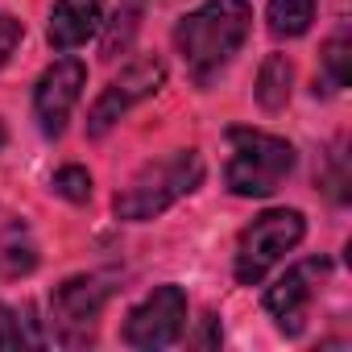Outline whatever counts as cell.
<instances>
[{
  "instance_id": "obj_16",
  "label": "cell",
  "mask_w": 352,
  "mask_h": 352,
  "mask_svg": "<svg viewBox=\"0 0 352 352\" xmlns=\"http://www.w3.org/2000/svg\"><path fill=\"white\" fill-rule=\"evenodd\" d=\"M54 191L63 199H71V204H87L91 199V174L83 166H63L54 174Z\"/></svg>"
},
{
  "instance_id": "obj_3",
  "label": "cell",
  "mask_w": 352,
  "mask_h": 352,
  "mask_svg": "<svg viewBox=\"0 0 352 352\" xmlns=\"http://www.w3.org/2000/svg\"><path fill=\"white\" fill-rule=\"evenodd\" d=\"M290 170H294V145L286 137H274L261 129H232L228 133L224 183L232 195H241V199L274 195Z\"/></svg>"
},
{
  "instance_id": "obj_15",
  "label": "cell",
  "mask_w": 352,
  "mask_h": 352,
  "mask_svg": "<svg viewBox=\"0 0 352 352\" xmlns=\"http://www.w3.org/2000/svg\"><path fill=\"white\" fill-rule=\"evenodd\" d=\"M348 25H340L327 46H323V91H344L348 87Z\"/></svg>"
},
{
  "instance_id": "obj_9",
  "label": "cell",
  "mask_w": 352,
  "mask_h": 352,
  "mask_svg": "<svg viewBox=\"0 0 352 352\" xmlns=\"http://www.w3.org/2000/svg\"><path fill=\"white\" fill-rule=\"evenodd\" d=\"M83 83H87V67L79 58H58L34 87V116H38V129L46 137H63L79 96H83Z\"/></svg>"
},
{
  "instance_id": "obj_18",
  "label": "cell",
  "mask_w": 352,
  "mask_h": 352,
  "mask_svg": "<svg viewBox=\"0 0 352 352\" xmlns=\"http://www.w3.org/2000/svg\"><path fill=\"white\" fill-rule=\"evenodd\" d=\"M137 17H141V9H137V5H129V9L120 13V21H124V30L116 25V30L108 34V42H104V54H108V58H112L116 50H124V46H129V38H133V30H137Z\"/></svg>"
},
{
  "instance_id": "obj_12",
  "label": "cell",
  "mask_w": 352,
  "mask_h": 352,
  "mask_svg": "<svg viewBox=\"0 0 352 352\" xmlns=\"http://www.w3.org/2000/svg\"><path fill=\"white\" fill-rule=\"evenodd\" d=\"M315 5H319V0H270V9H265L270 34L278 42L302 38L311 30V21H315Z\"/></svg>"
},
{
  "instance_id": "obj_1",
  "label": "cell",
  "mask_w": 352,
  "mask_h": 352,
  "mask_svg": "<svg viewBox=\"0 0 352 352\" xmlns=\"http://www.w3.org/2000/svg\"><path fill=\"white\" fill-rule=\"evenodd\" d=\"M253 25L249 0H204L195 13L174 25V46L195 87H208L245 46Z\"/></svg>"
},
{
  "instance_id": "obj_5",
  "label": "cell",
  "mask_w": 352,
  "mask_h": 352,
  "mask_svg": "<svg viewBox=\"0 0 352 352\" xmlns=\"http://www.w3.org/2000/svg\"><path fill=\"white\" fill-rule=\"evenodd\" d=\"M108 298H112V286H108V278H96V274H79V278H67L63 286H54V294H50L54 340L63 348L96 344L100 315H104Z\"/></svg>"
},
{
  "instance_id": "obj_2",
  "label": "cell",
  "mask_w": 352,
  "mask_h": 352,
  "mask_svg": "<svg viewBox=\"0 0 352 352\" xmlns=\"http://www.w3.org/2000/svg\"><path fill=\"white\" fill-rule=\"evenodd\" d=\"M204 183V157L199 149H174L149 166H141L129 187L116 195V216L129 220V224H141V220H153L162 216L166 208H174L179 199H187L195 187Z\"/></svg>"
},
{
  "instance_id": "obj_17",
  "label": "cell",
  "mask_w": 352,
  "mask_h": 352,
  "mask_svg": "<svg viewBox=\"0 0 352 352\" xmlns=\"http://www.w3.org/2000/svg\"><path fill=\"white\" fill-rule=\"evenodd\" d=\"M21 38H25V25L17 17H9V13H0V67L13 58V50L21 46Z\"/></svg>"
},
{
  "instance_id": "obj_11",
  "label": "cell",
  "mask_w": 352,
  "mask_h": 352,
  "mask_svg": "<svg viewBox=\"0 0 352 352\" xmlns=\"http://www.w3.org/2000/svg\"><path fill=\"white\" fill-rule=\"evenodd\" d=\"M290 83H294V63H290L286 54H270V58L261 63V71H257V104L270 108V112L286 108Z\"/></svg>"
},
{
  "instance_id": "obj_4",
  "label": "cell",
  "mask_w": 352,
  "mask_h": 352,
  "mask_svg": "<svg viewBox=\"0 0 352 352\" xmlns=\"http://www.w3.org/2000/svg\"><path fill=\"white\" fill-rule=\"evenodd\" d=\"M307 236V220L302 212L294 208H274V212H261L245 232H241V245H236V282L241 286H257L298 241Z\"/></svg>"
},
{
  "instance_id": "obj_7",
  "label": "cell",
  "mask_w": 352,
  "mask_h": 352,
  "mask_svg": "<svg viewBox=\"0 0 352 352\" xmlns=\"http://www.w3.org/2000/svg\"><path fill=\"white\" fill-rule=\"evenodd\" d=\"M327 274H331V261L327 257H307V261L290 265L265 290V311H270V319L278 323L282 336H298L307 327V311H311L319 286L327 282Z\"/></svg>"
},
{
  "instance_id": "obj_6",
  "label": "cell",
  "mask_w": 352,
  "mask_h": 352,
  "mask_svg": "<svg viewBox=\"0 0 352 352\" xmlns=\"http://www.w3.org/2000/svg\"><path fill=\"white\" fill-rule=\"evenodd\" d=\"M183 327H187V294H183V286L166 282L145 302H137L129 311L120 336H124L129 348H149L153 352V348H170L183 336Z\"/></svg>"
},
{
  "instance_id": "obj_10",
  "label": "cell",
  "mask_w": 352,
  "mask_h": 352,
  "mask_svg": "<svg viewBox=\"0 0 352 352\" xmlns=\"http://www.w3.org/2000/svg\"><path fill=\"white\" fill-rule=\"evenodd\" d=\"M100 17H104L100 0H54L46 38H50L54 50H75L100 30Z\"/></svg>"
},
{
  "instance_id": "obj_8",
  "label": "cell",
  "mask_w": 352,
  "mask_h": 352,
  "mask_svg": "<svg viewBox=\"0 0 352 352\" xmlns=\"http://www.w3.org/2000/svg\"><path fill=\"white\" fill-rule=\"evenodd\" d=\"M166 83V67L157 63V58H137L133 67H124L104 91H100V100L91 104V116H87V137H104L133 104H141V100H149L157 87Z\"/></svg>"
},
{
  "instance_id": "obj_13",
  "label": "cell",
  "mask_w": 352,
  "mask_h": 352,
  "mask_svg": "<svg viewBox=\"0 0 352 352\" xmlns=\"http://www.w3.org/2000/svg\"><path fill=\"white\" fill-rule=\"evenodd\" d=\"M42 344H46V336L30 307L0 302V348H42Z\"/></svg>"
},
{
  "instance_id": "obj_14",
  "label": "cell",
  "mask_w": 352,
  "mask_h": 352,
  "mask_svg": "<svg viewBox=\"0 0 352 352\" xmlns=\"http://www.w3.org/2000/svg\"><path fill=\"white\" fill-rule=\"evenodd\" d=\"M38 265V245L30 241V232L21 224L5 228V236H0V274L5 278H21Z\"/></svg>"
}]
</instances>
